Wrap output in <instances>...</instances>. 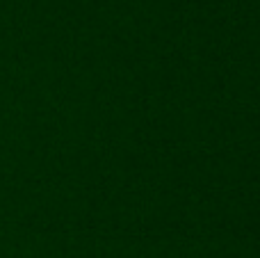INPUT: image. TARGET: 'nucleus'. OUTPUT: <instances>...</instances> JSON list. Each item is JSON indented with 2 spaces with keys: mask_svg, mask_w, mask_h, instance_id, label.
<instances>
[]
</instances>
